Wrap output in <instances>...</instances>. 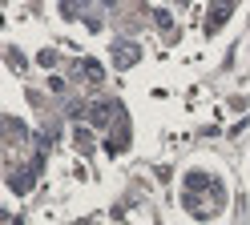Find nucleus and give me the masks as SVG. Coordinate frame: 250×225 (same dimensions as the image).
<instances>
[{
  "label": "nucleus",
  "instance_id": "1",
  "mask_svg": "<svg viewBox=\"0 0 250 225\" xmlns=\"http://www.w3.org/2000/svg\"><path fill=\"white\" fill-rule=\"evenodd\" d=\"M137 53H133V44H117V64H129Z\"/></svg>",
  "mask_w": 250,
  "mask_h": 225
}]
</instances>
